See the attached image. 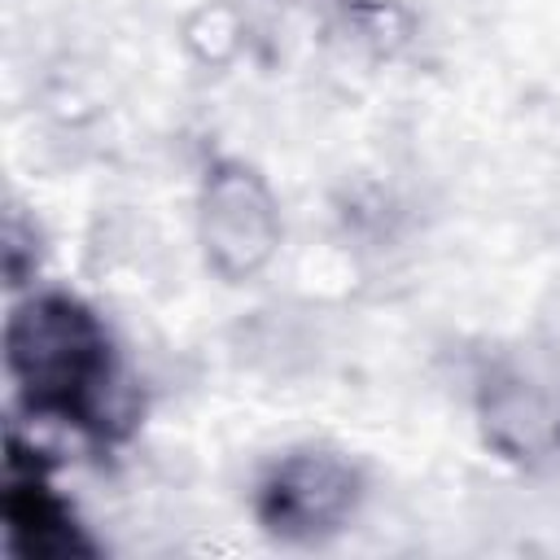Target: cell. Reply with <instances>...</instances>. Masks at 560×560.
Returning <instances> with one entry per match:
<instances>
[{
	"instance_id": "cell-1",
	"label": "cell",
	"mask_w": 560,
	"mask_h": 560,
	"mask_svg": "<svg viewBox=\"0 0 560 560\" xmlns=\"http://www.w3.org/2000/svg\"><path fill=\"white\" fill-rule=\"evenodd\" d=\"M0 350L13 398L31 420L66 424L105 451L131 438L140 411L118 346L79 293L35 289L18 298L4 315Z\"/></svg>"
},
{
	"instance_id": "cell-2",
	"label": "cell",
	"mask_w": 560,
	"mask_h": 560,
	"mask_svg": "<svg viewBox=\"0 0 560 560\" xmlns=\"http://www.w3.org/2000/svg\"><path fill=\"white\" fill-rule=\"evenodd\" d=\"M368 499V472L328 442H302L267 459L249 508L258 529L280 547H324L346 534Z\"/></svg>"
},
{
	"instance_id": "cell-3",
	"label": "cell",
	"mask_w": 560,
	"mask_h": 560,
	"mask_svg": "<svg viewBox=\"0 0 560 560\" xmlns=\"http://www.w3.org/2000/svg\"><path fill=\"white\" fill-rule=\"evenodd\" d=\"M284 241V219L267 175L232 153L206 162L197 184V245L223 284H245L271 267Z\"/></svg>"
},
{
	"instance_id": "cell-4",
	"label": "cell",
	"mask_w": 560,
	"mask_h": 560,
	"mask_svg": "<svg viewBox=\"0 0 560 560\" xmlns=\"http://www.w3.org/2000/svg\"><path fill=\"white\" fill-rule=\"evenodd\" d=\"M4 547L18 560H88L101 542L79 521L74 503L52 481V459L18 429L4 433V481H0Z\"/></svg>"
},
{
	"instance_id": "cell-5",
	"label": "cell",
	"mask_w": 560,
	"mask_h": 560,
	"mask_svg": "<svg viewBox=\"0 0 560 560\" xmlns=\"http://www.w3.org/2000/svg\"><path fill=\"white\" fill-rule=\"evenodd\" d=\"M477 424L494 455L512 464H534L556 442L560 411L551 407L534 372L512 359H499L477 381Z\"/></svg>"
},
{
	"instance_id": "cell-6",
	"label": "cell",
	"mask_w": 560,
	"mask_h": 560,
	"mask_svg": "<svg viewBox=\"0 0 560 560\" xmlns=\"http://www.w3.org/2000/svg\"><path fill=\"white\" fill-rule=\"evenodd\" d=\"M324 26L337 44H346L372 61H394L411 48L420 18L402 0H328Z\"/></svg>"
},
{
	"instance_id": "cell-7",
	"label": "cell",
	"mask_w": 560,
	"mask_h": 560,
	"mask_svg": "<svg viewBox=\"0 0 560 560\" xmlns=\"http://www.w3.org/2000/svg\"><path fill=\"white\" fill-rule=\"evenodd\" d=\"M35 271H39V232L18 206H9L4 210V280L9 289H22L35 280Z\"/></svg>"
},
{
	"instance_id": "cell-8",
	"label": "cell",
	"mask_w": 560,
	"mask_h": 560,
	"mask_svg": "<svg viewBox=\"0 0 560 560\" xmlns=\"http://www.w3.org/2000/svg\"><path fill=\"white\" fill-rule=\"evenodd\" d=\"M556 446H560V424H556Z\"/></svg>"
}]
</instances>
